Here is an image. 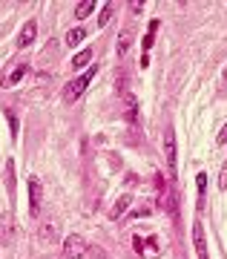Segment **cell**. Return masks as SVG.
Instances as JSON below:
<instances>
[{
    "mask_svg": "<svg viewBox=\"0 0 227 259\" xmlns=\"http://www.w3.org/2000/svg\"><path fill=\"white\" fill-rule=\"evenodd\" d=\"M92 75H95V66H92L89 72H83L81 78H75V81L66 83V90H64V98H66V101H78V98H81L83 90L92 83Z\"/></svg>",
    "mask_w": 227,
    "mask_h": 259,
    "instance_id": "obj_1",
    "label": "cell"
},
{
    "mask_svg": "<svg viewBox=\"0 0 227 259\" xmlns=\"http://www.w3.org/2000/svg\"><path fill=\"white\" fill-rule=\"evenodd\" d=\"M155 185H158V207H161L164 213H175V190L167 187V182H164L161 173L155 176Z\"/></svg>",
    "mask_w": 227,
    "mask_h": 259,
    "instance_id": "obj_2",
    "label": "cell"
},
{
    "mask_svg": "<svg viewBox=\"0 0 227 259\" xmlns=\"http://www.w3.org/2000/svg\"><path fill=\"white\" fill-rule=\"evenodd\" d=\"M164 156H167V170H170V176H175V170H178V161H175V133L173 127L164 130Z\"/></svg>",
    "mask_w": 227,
    "mask_h": 259,
    "instance_id": "obj_3",
    "label": "cell"
},
{
    "mask_svg": "<svg viewBox=\"0 0 227 259\" xmlns=\"http://www.w3.org/2000/svg\"><path fill=\"white\" fill-rule=\"evenodd\" d=\"M40 202H43V187L35 176L29 179V216H40Z\"/></svg>",
    "mask_w": 227,
    "mask_h": 259,
    "instance_id": "obj_4",
    "label": "cell"
},
{
    "mask_svg": "<svg viewBox=\"0 0 227 259\" xmlns=\"http://www.w3.org/2000/svg\"><path fill=\"white\" fill-rule=\"evenodd\" d=\"M86 250H89V245L81 236H66L64 239V259H83Z\"/></svg>",
    "mask_w": 227,
    "mask_h": 259,
    "instance_id": "obj_5",
    "label": "cell"
},
{
    "mask_svg": "<svg viewBox=\"0 0 227 259\" xmlns=\"http://www.w3.org/2000/svg\"><path fill=\"white\" fill-rule=\"evenodd\" d=\"M15 233H18V228H15V216H12V213H0V242L9 245V242L15 239Z\"/></svg>",
    "mask_w": 227,
    "mask_h": 259,
    "instance_id": "obj_6",
    "label": "cell"
},
{
    "mask_svg": "<svg viewBox=\"0 0 227 259\" xmlns=\"http://www.w3.org/2000/svg\"><path fill=\"white\" fill-rule=\"evenodd\" d=\"M193 242H196V253H199V259H210L207 236H204V228H201V222L193 225Z\"/></svg>",
    "mask_w": 227,
    "mask_h": 259,
    "instance_id": "obj_7",
    "label": "cell"
},
{
    "mask_svg": "<svg viewBox=\"0 0 227 259\" xmlns=\"http://www.w3.org/2000/svg\"><path fill=\"white\" fill-rule=\"evenodd\" d=\"M58 239H61V236H58V222H55V219L40 225V242H43V245H52V242H58Z\"/></svg>",
    "mask_w": 227,
    "mask_h": 259,
    "instance_id": "obj_8",
    "label": "cell"
},
{
    "mask_svg": "<svg viewBox=\"0 0 227 259\" xmlns=\"http://www.w3.org/2000/svg\"><path fill=\"white\" fill-rule=\"evenodd\" d=\"M35 35H37V23H35V20H29L26 26L20 29V35H18V47H20V49H26L29 44L35 40Z\"/></svg>",
    "mask_w": 227,
    "mask_h": 259,
    "instance_id": "obj_9",
    "label": "cell"
},
{
    "mask_svg": "<svg viewBox=\"0 0 227 259\" xmlns=\"http://www.w3.org/2000/svg\"><path fill=\"white\" fill-rule=\"evenodd\" d=\"M129 204H132V196L124 193V196L118 199V202H115L112 207H109V219H121V216H124V210H127Z\"/></svg>",
    "mask_w": 227,
    "mask_h": 259,
    "instance_id": "obj_10",
    "label": "cell"
},
{
    "mask_svg": "<svg viewBox=\"0 0 227 259\" xmlns=\"http://www.w3.org/2000/svg\"><path fill=\"white\" fill-rule=\"evenodd\" d=\"M124 115H127L129 124H135L138 121V104H135L132 95H124Z\"/></svg>",
    "mask_w": 227,
    "mask_h": 259,
    "instance_id": "obj_11",
    "label": "cell"
},
{
    "mask_svg": "<svg viewBox=\"0 0 227 259\" xmlns=\"http://www.w3.org/2000/svg\"><path fill=\"white\" fill-rule=\"evenodd\" d=\"M86 40V29L83 26H75L66 32V47H78V44H83Z\"/></svg>",
    "mask_w": 227,
    "mask_h": 259,
    "instance_id": "obj_12",
    "label": "cell"
},
{
    "mask_svg": "<svg viewBox=\"0 0 227 259\" xmlns=\"http://www.w3.org/2000/svg\"><path fill=\"white\" fill-rule=\"evenodd\" d=\"M26 72H29V64L23 61V64H18L15 69H12V75L6 78V81H3V87H15V83H18V81H20V78H23Z\"/></svg>",
    "mask_w": 227,
    "mask_h": 259,
    "instance_id": "obj_13",
    "label": "cell"
},
{
    "mask_svg": "<svg viewBox=\"0 0 227 259\" xmlns=\"http://www.w3.org/2000/svg\"><path fill=\"white\" fill-rule=\"evenodd\" d=\"M89 61H92V49H83V52H78V55L72 58V69H83Z\"/></svg>",
    "mask_w": 227,
    "mask_h": 259,
    "instance_id": "obj_14",
    "label": "cell"
},
{
    "mask_svg": "<svg viewBox=\"0 0 227 259\" xmlns=\"http://www.w3.org/2000/svg\"><path fill=\"white\" fill-rule=\"evenodd\" d=\"M6 187H9V196L15 199V161H6Z\"/></svg>",
    "mask_w": 227,
    "mask_h": 259,
    "instance_id": "obj_15",
    "label": "cell"
},
{
    "mask_svg": "<svg viewBox=\"0 0 227 259\" xmlns=\"http://www.w3.org/2000/svg\"><path fill=\"white\" fill-rule=\"evenodd\" d=\"M92 6H95V3H92V0H81V3H78V6H75V18H78V20L89 18Z\"/></svg>",
    "mask_w": 227,
    "mask_h": 259,
    "instance_id": "obj_16",
    "label": "cell"
},
{
    "mask_svg": "<svg viewBox=\"0 0 227 259\" xmlns=\"http://www.w3.org/2000/svg\"><path fill=\"white\" fill-rule=\"evenodd\" d=\"M129 44H132V32H129V29H121V37H118V55H124V52H127Z\"/></svg>",
    "mask_w": 227,
    "mask_h": 259,
    "instance_id": "obj_17",
    "label": "cell"
},
{
    "mask_svg": "<svg viewBox=\"0 0 227 259\" xmlns=\"http://www.w3.org/2000/svg\"><path fill=\"white\" fill-rule=\"evenodd\" d=\"M112 12H115V3H104V9L98 15V26H107L109 18H112Z\"/></svg>",
    "mask_w": 227,
    "mask_h": 259,
    "instance_id": "obj_18",
    "label": "cell"
},
{
    "mask_svg": "<svg viewBox=\"0 0 227 259\" xmlns=\"http://www.w3.org/2000/svg\"><path fill=\"white\" fill-rule=\"evenodd\" d=\"M155 29H158V20H153V23H150V32H147V37L141 40V49H144V52H147L150 47H153V40H155Z\"/></svg>",
    "mask_w": 227,
    "mask_h": 259,
    "instance_id": "obj_19",
    "label": "cell"
},
{
    "mask_svg": "<svg viewBox=\"0 0 227 259\" xmlns=\"http://www.w3.org/2000/svg\"><path fill=\"white\" fill-rule=\"evenodd\" d=\"M218 187H221V190H227V161H224V167H221V176H218Z\"/></svg>",
    "mask_w": 227,
    "mask_h": 259,
    "instance_id": "obj_20",
    "label": "cell"
},
{
    "mask_svg": "<svg viewBox=\"0 0 227 259\" xmlns=\"http://www.w3.org/2000/svg\"><path fill=\"white\" fill-rule=\"evenodd\" d=\"M216 144H218V147H224V144H227V124H224V127H221V133H218Z\"/></svg>",
    "mask_w": 227,
    "mask_h": 259,
    "instance_id": "obj_21",
    "label": "cell"
},
{
    "mask_svg": "<svg viewBox=\"0 0 227 259\" xmlns=\"http://www.w3.org/2000/svg\"><path fill=\"white\" fill-rule=\"evenodd\" d=\"M196 185H199V190H204V185H207V176H204V173H199V176H196Z\"/></svg>",
    "mask_w": 227,
    "mask_h": 259,
    "instance_id": "obj_22",
    "label": "cell"
},
{
    "mask_svg": "<svg viewBox=\"0 0 227 259\" xmlns=\"http://www.w3.org/2000/svg\"><path fill=\"white\" fill-rule=\"evenodd\" d=\"M224 78H227V72H224Z\"/></svg>",
    "mask_w": 227,
    "mask_h": 259,
    "instance_id": "obj_23",
    "label": "cell"
}]
</instances>
